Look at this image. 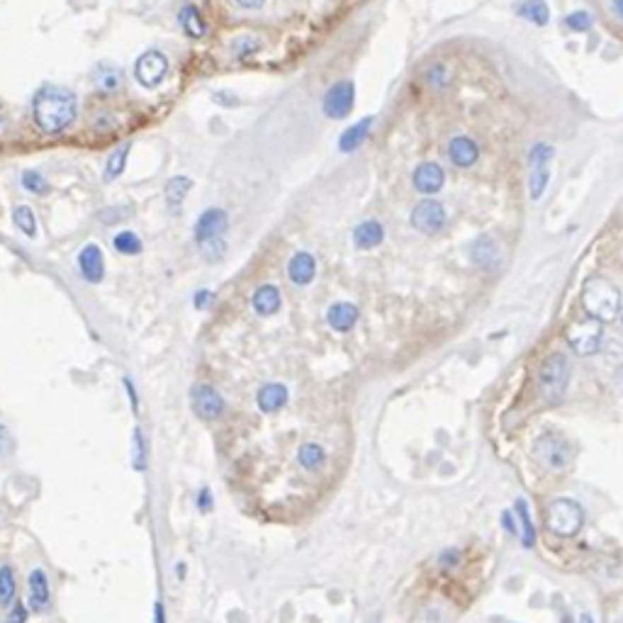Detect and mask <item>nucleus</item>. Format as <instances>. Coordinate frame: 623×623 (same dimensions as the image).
Wrapping results in <instances>:
<instances>
[{"instance_id":"nucleus-1","label":"nucleus","mask_w":623,"mask_h":623,"mask_svg":"<svg viewBox=\"0 0 623 623\" xmlns=\"http://www.w3.org/2000/svg\"><path fill=\"white\" fill-rule=\"evenodd\" d=\"M76 110H78V100L64 86H44L35 93V100H32L35 122L49 134L64 132L74 122Z\"/></svg>"},{"instance_id":"nucleus-2","label":"nucleus","mask_w":623,"mask_h":623,"mask_svg":"<svg viewBox=\"0 0 623 623\" xmlns=\"http://www.w3.org/2000/svg\"><path fill=\"white\" fill-rule=\"evenodd\" d=\"M582 307L587 317L597 319L599 324H609L621 314V295L614 283H609L602 275H592L584 280Z\"/></svg>"},{"instance_id":"nucleus-3","label":"nucleus","mask_w":623,"mask_h":623,"mask_svg":"<svg viewBox=\"0 0 623 623\" xmlns=\"http://www.w3.org/2000/svg\"><path fill=\"white\" fill-rule=\"evenodd\" d=\"M567 383H570V361L565 354H550L540 363L536 375V390L543 404L553 407L565 397Z\"/></svg>"},{"instance_id":"nucleus-4","label":"nucleus","mask_w":623,"mask_h":623,"mask_svg":"<svg viewBox=\"0 0 623 623\" xmlns=\"http://www.w3.org/2000/svg\"><path fill=\"white\" fill-rule=\"evenodd\" d=\"M227 224H229L227 212H222V209L217 207L205 209V212L200 214V219L195 222V239L197 244L202 246V251H205L209 261L219 258V253L224 251L222 234L227 231Z\"/></svg>"},{"instance_id":"nucleus-5","label":"nucleus","mask_w":623,"mask_h":623,"mask_svg":"<svg viewBox=\"0 0 623 623\" xmlns=\"http://www.w3.org/2000/svg\"><path fill=\"white\" fill-rule=\"evenodd\" d=\"M545 523L548 528L560 538H572L580 533L584 523V511L577 501L572 499H555L545 511Z\"/></svg>"},{"instance_id":"nucleus-6","label":"nucleus","mask_w":623,"mask_h":623,"mask_svg":"<svg viewBox=\"0 0 623 623\" xmlns=\"http://www.w3.org/2000/svg\"><path fill=\"white\" fill-rule=\"evenodd\" d=\"M533 455L543 467L548 470H565L570 465V458H572V448L567 443V438L562 436L558 431H545L540 433L533 443Z\"/></svg>"},{"instance_id":"nucleus-7","label":"nucleus","mask_w":623,"mask_h":623,"mask_svg":"<svg viewBox=\"0 0 623 623\" xmlns=\"http://www.w3.org/2000/svg\"><path fill=\"white\" fill-rule=\"evenodd\" d=\"M567 344L572 346V351H577L580 356H594L602 349V324L592 317H580L575 322H570L567 327Z\"/></svg>"},{"instance_id":"nucleus-8","label":"nucleus","mask_w":623,"mask_h":623,"mask_svg":"<svg viewBox=\"0 0 623 623\" xmlns=\"http://www.w3.org/2000/svg\"><path fill=\"white\" fill-rule=\"evenodd\" d=\"M170 64H168V57L163 52H158V49H149V52L141 54L139 59H136L134 64V78L139 86L144 88H158L163 83V78H166Z\"/></svg>"},{"instance_id":"nucleus-9","label":"nucleus","mask_w":623,"mask_h":623,"mask_svg":"<svg viewBox=\"0 0 623 623\" xmlns=\"http://www.w3.org/2000/svg\"><path fill=\"white\" fill-rule=\"evenodd\" d=\"M550 158H553V146L536 144L531 149V156H528V163H531V173H528V192H531L533 200H540L545 187H548Z\"/></svg>"},{"instance_id":"nucleus-10","label":"nucleus","mask_w":623,"mask_h":623,"mask_svg":"<svg viewBox=\"0 0 623 623\" xmlns=\"http://www.w3.org/2000/svg\"><path fill=\"white\" fill-rule=\"evenodd\" d=\"M446 207L433 197H424L412 209V227L421 234H438L446 227Z\"/></svg>"},{"instance_id":"nucleus-11","label":"nucleus","mask_w":623,"mask_h":623,"mask_svg":"<svg viewBox=\"0 0 623 623\" xmlns=\"http://www.w3.org/2000/svg\"><path fill=\"white\" fill-rule=\"evenodd\" d=\"M356 103V86L351 81H339L324 95V115L332 120H341L354 110Z\"/></svg>"},{"instance_id":"nucleus-12","label":"nucleus","mask_w":623,"mask_h":623,"mask_svg":"<svg viewBox=\"0 0 623 623\" xmlns=\"http://www.w3.org/2000/svg\"><path fill=\"white\" fill-rule=\"evenodd\" d=\"M190 404L195 409V414L205 421H212V419L222 417L224 412V400L212 385H195L190 392Z\"/></svg>"},{"instance_id":"nucleus-13","label":"nucleus","mask_w":623,"mask_h":623,"mask_svg":"<svg viewBox=\"0 0 623 623\" xmlns=\"http://www.w3.org/2000/svg\"><path fill=\"white\" fill-rule=\"evenodd\" d=\"M470 261L475 263L479 270H497L501 263V249L497 239L489 234L477 236L470 244Z\"/></svg>"},{"instance_id":"nucleus-14","label":"nucleus","mask_w":623,"mask_h":623,"mask_svg":"<svg viewBox=\"0 0 623 623\" xmlns=\"http://www.w3.org/2000/svg\"><path fill=\"white\" fill-rule=\"evenodd\" d=\"M412 183L421 195H436L446 183V173L436 161H424L412 173Z\"/></svg>"},{"instance_id":"nucleus-15","label":"nucleus","mask_w":623,"mask_h":623,"mask_svg":"<svg viewBox=\"0 0 623 623\" xmlns=\"http://www.w3.org/2000/svg\"><path fill=\"white\" fill-rule=\"evenodd\" d=\"M448 158L458 168H470L479 158V146L470 136H453L448 144Z\"/></svg>"},{"instance_id":"nucleus-16","label":"nucleus","mask_w":623,"mask_h":623,"mask_svg":"<svg viewBox=\"0 0 623 623\" xmlns=\"http://www.w3.org/2000/svg\"><path fill=\"white\" fill-rule=\"evenodd\" d=\"M78 268L88 283H100L105 275V258H103L100 246L86 244L78 253Z\"/></svg>"},{"instance_id":"nucleus-17","label":"nucleus","mask_w":623,"mask_h":623,"mask_svg":"<svg viewBox=\"0 0 623 623\" xmlns=\"http://www.w3.org/2000/svg\"><path fill=\"white\" fill-rule=\"evenodd\" d=\"M314 275H317V261H314L312 253L300 251V253H295V256L290 258L288 278L295 285H310L314 280Z\"/></svg>"},{"instance_id":"nucleus-18","label":"nucleus","mask_w":623,"mask_h":623,"mask_svg":"<svg viewBox=\"0 0 623 623\" xmlns=\"http://www.w3.org/2000/svg\"><path fill=\"white\" fill-rule=\"evenodd\" d=\"M27 594H30V609L32 611H44L49 606V580L44 575V570H32L27 577Z\"/></svg>"},{"instance_id":"nucleus-19","label":"nucleus","mask_w":623,"mask_h":623,"mask_svg":"<svg viewBox=\"0 0 623 623\" xmlns=\"http://www.w3.org/2000/svg\"><path fill=\"white\" fill-rule=\"evenodd\" d=\"M327 322L334 332H351L358 322V307L354 302H336L329 307Z\"/></svg>"},{"instance_id":"nucleus-20","label":"nucleus","mask_w":623,"mask_h":623,"mask_svg":"<svg viewBox=\"0 0 623 623\" xmlns=\"http://www.w3.org/2000/svg\"><path fill=\"white\" fill-rule=\"evenodd\" d=\"M178 22L183 27V32L192 40H202L207 35V22L202 20V13L192 3H185L178 13Z\"/></svg>"},{"instance_id":"nucleus-21","label":"nucleus","mask_w":623,"mask_h":623,"mask_svg":"<svg viewBox=\"0 0 623 623\" xmlns=\"http://www.w3.org/2000/svg\"><path fill=\"white\" fill-rule=\"evenodd\" d=\"M288 402V388L280 383H268L263 385L261 390H258V397H256V404L261 412H278L280 407Z\"/></svg>"},{"instance_id":"nucleus-22","label":"nucleus","mask_w":623,"mask_h":623,"mask_svg":"<svg viewBox=\"0 0 623 623\" xmlns=\"http://www.w3.org/2000/svg\"><path fill=\"white\" fill-rule=\"evenodd\" d=\"M383 239H385V229H383V224L375 222V219H368V222L358 224L354 231V244L363 251L380 246L383 244Z\"/></svg>"},{"instance_id":"nucleus-23","label":"nucleus","mask_w":623,"mask_h":623,"mask_svg":"<svg viewBox=\"0 0 623 623\" xmlns=\"http://www.w3.org/2000/svg\"><path fill=\"white\" fill-rule=\"evenodd\" d=\"M253 310H256L261 317H270L280 310V290L275 285H261L256 292H253Z\"/></svg>"},{"instance_id":"nucleus-24","label":"nucleus","mask_w":623,"mask_h":623,"mask_svg":"<svg viewBox=\"0 0 623 623\" xmlns=\"http://www.w3.org/2000/svg\"><path fill=\"white\" fill-rule=\"evenodd\" d=\"M371 127H373V117H366V120H361V122H356L354 127H349V129H346L344 134H341V139H339L341 151H344V153L356 151V149L366 141Z\"/></svg>"},{"instance_id":"nucleus-25","label":"nucleus","mask_w":623,"mask_h":623,"mask_svg":"<svg viewBox=\"0 0 623 623\" xmlns=\"http://www.w3.org/2000/svg\"><path fill=\"white\" fill-rule=\"evenodd\" d=\"M93 81H95V86L100 88L103 93H112L122 86V71H120L115 64L103 62L95 66V71H93Z\"/></svg>"},{"instance_id":"nucleus-26","label":"nucleus","mask_w":623,"mask_h":623,"mask_svg":"<svg viewBox=\"0 0 623 623\" xmlns=\"http://www.w3.org/2000/svg\"><path fill=\"white\" fill-rule=\"evenodd\" d=\"M516 13H519L523 20L533 22V25H538V27L548 25V20H550V10L543 0H521Z\"/></svg>"},{"instance_id":"nucleus-27","label":"nucleus","mask_w":623,"mask_h":623,"mask_svg":"<svg viewBox=\"0 0 623 623\" xmlns=\"http://www.w3.org/2000/svg\"><path fill=\"white\" fill-rule=\"evenodd\" d=\"M192 180L185 178V175H175L166 183V202L170 207H178L180 202L185 200V192L190 190Z\"/></svg>"},{"instance_id":"nucleus-28","label":"nucleus","mask_w":623,"mask_h":623,"mask_svg":"<svg viewBox=\"0 0 623 623\" xmlns=\"http://www.w3.org/2000/svg\"><path fill=\"white\" fill-rule=\"evenodd\" d=\"M13 222L25 236H30V239L32 236H37V217H35V212H32V207H27V205L15 207Z\"/></svg>"},{"instance_id":"nucleus-29","label":"nucleus","mask_w":623,"mask_h":623,"mask_svg":"<svg viewBox=\"0 0 623 623\" xmlns=\"http://www.w3.org/2000/svg\"><path fill=\"white\" fill-rule=\"evenodd\" d=\"M297 460H300V465L307 467V470H317L324 462V448L319 443H305L300 448V453H297Z\"/></svg>"},{"instance_id":"nucleus-30","label":"nucleus","mask_w":623,"mask_h":623,"mask_svg":"<svg viewBox=\"0 0 623 623\" xmlns=\"http://www.w3.org/2000/svg\"><path fill=\"white\" fill-rule=\"evenodd\" d=\"M127 156H129V144L112 151V156L107 158V166H105V180H117L120 175H122V170L127 166Z\"/></svg>"},{"instance_id":"nucleus-31","label":"nucleus","mask_w":623,"mask_h":623,"mask_svg":"<svg viewBox=\"0 0 623 623\" xmlns=\"http://www.w3.org/2000/svg\"><path fill=\"white\" fill-rule=\"evenodd\" d=\"M15 572L10 570V565L0 567V606H8L10 602H15Z\"/></svg>"},{"instance_id":"nucleus-32","label":"nucleus","mask_w":623,"mask_h":623,"mask_svg":"<svg viewBox=\"0 0 623 623\" xmlns=\"http://www.w3.org/2000/svg\"><path fill=\"white\" fill-rule=\"evenodd\" d=\"M112 244L120 253H127V256H136V253L141 251V239L134 231H120Z\"/></svg>"},{"instance_id":"nucleus-33","label":"nucleus","mask_w":623,"mask_h":623,"mask_svg":"<svg viewBox=\"0 0 623 623\" xmlns=\"http://www.w3.org/2000/svg\"><path fill=\"white\" fill-rule=\"evenodd\" d=\"M516 511L521 514V526H523L521 538H523V545H526V548H531V545L536 543V528H533V523H531V514H528V504H526V501H523V499L516 501Z\"/></svg>"},{"instance_id":"nucleus-34","label":"nucleus","mask_w":623,"mask_h":623,"mask_svg":"<svg viewBox=\"0 0 623 623\" xmlns=\"http://www.w3.org/2000/svg\"><path fill=\"white\" fill-rule=\"evenodd\" d=\"M565 25L570 27L572 32H587V30H592L594 18L587 13V10H575V13H570L565 18Z\"/></svg>"},{"instance_id":"nucleus-35","label":"nucleus","mask_w":623,"mask_h":623,"mask_svg":"<svg viewBox=\"0 0 623 623\" xmlns=\"http://www.w3.org/2000/svg\"><path fill=\"white\" fill-rule=\"evenodd\" d=\"M22 187L35 192V195H44V192L49 190V183L44 180L42 173H37V170H27V173L22 175Z\"/></svg>"},{"instance_id":"nucleus-36","label":"nucleus","mask_w":623,"mask_h":623,"mask_svg":"<svg viewBox=\"0 0 623 623\" xmlns=\"http://www.w3.org/2000/svg\"><path fill=\"white\" fill-rule=\"evenodd\" d=\"M146 458H144V438H141V431L136 429L134 431V467L136 470H144Z\"/></svg>"},{"instance_id":"nucleus-37","label":"nucleus","mask_w":623,"mask_h":623,"mask_svg":"<svg viewBox=\"0 0 623 623\" xmlns=\"http://www.w3.org/2000/svg\"><path fill=\"white\" fill-rule=\"evenodd\" d=\"M460 558H462L460 550H458V548H448V550H443V553H441L438 565L441 567H455L458 562H460Z\"/></svg>"},{"instance_id":"nucleus-38","label":"nucleus","mask_w":623,"mask_h":623,"mask_svg":"<svg viewBox=\"0 0 623 623\" xmlns=\"http://www.w3.org/2000/svg\"><path fill=\"white\" fill-rule=\"evenodd\" d=\"M429 83H433V86L448 83V71H446V66H433V69L429 71Z\"/></svg>"},{"instance_id":"nucleus-39","label":"nucleus","mask_w":623,"mask_h":623,"mask_svg":"<svg viewBox=\"0 0 623 623\" xmlns=\"http://www.w3.org/2000/svg\"><path fill=\"white\" fill-rule=\"evenodd\" d=\"M25 621H27V606L20 604V602H15V606L10 609L8 621H5V623H25Z\"/></svg>"},{"instance_id":"nucleus-40","label":"nucleus","mask_w":623,"mask_h":623,"mask_svg":"<svg viewBox=\"0 0 623 623\" xmlns=\"http://www.w3.org/2000/svg\"><path fill=\"white\" fill-rule=\"evenodd\" d=\"M212 504H214V499H212L209 487H202L200 494H197V509H200V511H212Z\"/></svg>"},{"instance_id":"nucleus-41","label":"nucleus","mask_w":623,"mask_h":623,"mask_svg":"<svg viewBox=\"0 0 623 623\" xmlns=\"http://www.w3.org/2000/svg\"><path fill=\"white\" fill-rule=\"evenodd\" d=\"M246 40H249V37H241V40L236 42V49H234L236 57H249L251 52H256V49H258V42H251L249 44Z\"/></svg>"},{"instance_id":"nucleus-42","label":"nucleus","mask_w":623,"mask_h":623,"mask_svg":"<svg viewBox=\"0 0 623 623\" xmlns=\"http://www.w3.org/2000/svg\"><path fill=\"white\" fill-rule=\"evenodd\" d=\"M10 446H13V441H10L8 429L0 424V458H5V455L10 453Z\"/></svg>"},{"instance_id":"nucleus-43","label":"nucleus","mask_w":623,"mask_h":623,"mask_svg":"<svg viewBox=\"0 0 623 623\" xmlns=\"http://www.w3.org/2000/svg\"><path fill=\"white\" fill-rule=\"evenodd\" d=\"M209 300H212V292H209V290H200L195 295V307H197V310H202V307L209 305Z\"/></svg>"},{"instance_id":"nucleus-44","label":"nucleus","mask_w":623,"mask_h":623,"mask_svg":"<svg viewBox=\"0 0 623 623\" xmlns=\"http://www.w3.org/2000/svg\"><path fill=\"white\" fill-rule=\"evenodd\" d=\"M501 523H504L506 531L514 533V536H516V533H519V528H516V523H514V516H511L509 511H504V514H501Z\"/></svg>"},{"instance_id":"nucleus-45","label":"nucleus","mask_w":623,"mask_h":623,"mask_svg":"<svg viewBox=\"0 0 623 623\" xmlns=\"http://www.w3.org/2000/svg\"><path fill=\"white\" fill-rule=\"evenodd\" d=\"M263 3H266V0H236V5H241V8L246 10H258L263 8Z\"/></svg>"},{"instance_id":"nucleus-46","label":"nucleus","mask_w":623,"mask_h":623,"mask_svg":"<svg viewBox=\"0 0 623 623\" xmlns=\"http://www.w3.org/2000/svg\"><path fill=\"white\" fill-rule=\"evenodd\" d=\"M153 621L166 623V614H163V604L161 602H156V606H153Z\"/></svg>"},{"instance_id":"nucleus-47","label":"nucleus","mask_w":623,"mask_h":623,"mask_svg":"<svg viewBox=\"0 0 623 623\" xmlns=\"http://www.w3.org/2000/svg\"><path fill=\"white\" fill-rule=\"evenodd\" d=\"M124 388H127V392H129V397H132V407H134V412H136L139 402H136V392H134V388H132V380H127V378H124Z\"/></svg>"},{"instance_id":"nucleus-48","label":"nucleus","mask_w":623,"mask_h":623,"mask_svg":"<svg viewBox=\"0 0 623 623\" xmlns=\"http://www.w3.org/2000/svg\"><path fill=\"white\" fill-rule=\"evenodd\" d=\"M611 8H614V13L623 20V0H611Z\"/></svg>"},{"instance_id":"nucleus-49","label":"nucleus","mask_w":623,"mask_h":623,"mask_svg":"<svg viewBox=\"0 0 623 623\" xmlns=\"http://www.w3.org/2000/svg\"><path fill=\"white\" fill-rule=\"evenodd\" d=\"M580 623H594V619H592V616H589V614H587V616H582V621H580Z\"/></svg>"},{"instance_id":"nucleus-50","label":"nucleus","mask_w":623,"mask_h":623,"mask_svg":"<svg viewBox=\"0 0 623 623\" xmlns=\"http://www.w3.org/2000/svg\"><path fill=\"white\" fill-rule=\"evenodd\" d=\"M621 317H623V305H621Z\"/></svg>"}]
</instances>
